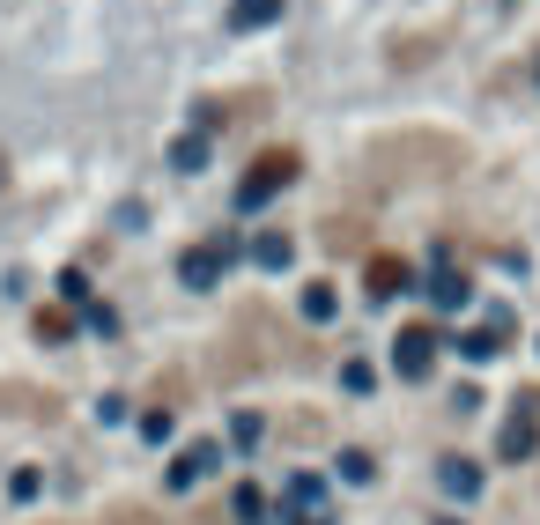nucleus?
Masks as SVG:
<instances>
[{
	"instance_id": "1",
	"label": "nucleus",
	"mask_w": 540,
	"mask_h": 525,
	"mask_svg": "<svg viewBox=\"0 0 540 525\" xmlns=\"http://www.w3.org/2000/svg\"><path fill=\"white\" fill-rule=\"evenodd\" d=\"M289 178H296V156H289V148H267V156H259L252 171H245V185H237V200H245V208H267V200L282 193Z\"/></svg>"
},
{
	"instance_id": "2",
	"label": "nucleus",
	"mask_w": 540,
	"mask_h": 525,
	"mask_svg": "<svg viewBox=\"0 0 540 525\" xmlns=\"http://www.w3.org/2000/svg\"><path fill=\"white\" fill-rule=\"evenodd\" d=\"M400 355H393V363H400V378H422V370H430L437 363V348H444V333L430 326V318H422V326H407L400 333V341H393Z\"/></svg>"
},
{
	"instance_id": "3",
	"label": "nucleus",
	"mask_w": 540,
	"mask_h": 525,
	"mask_svg": "<svg viewBox=\"0 0 540 525\" xmlns=\"http://www.w3.org/2000/svg\"><path fill=\"white\" fill-rule=\"evenodd\" d=\"M215 466H222V444H208V437H193V444H185V452L171 459V489H193V481H208Z\"/></svg>"
},
{
	"instance_id": "4",
	"label": "nucleus",
	"mask_w": 540,
	"mask_h": 525,
	"mask_svg": "<svg viewBox=\"0 0 540 525\" xmlns=\"http://www.w3.org/2000/svg\"><path fill=\"white\" fill-rule=\"evenodd\" d=\"M504 333H511V311H489V326H474L467 341H459V355H467V363H489V355H496V341H504Z\"/></svg>"
},
{
	"instance_id": "5",
	"label": "nucleus",
	"mask_w": 540,
	"mask_h": 525,
	"mask_svg": "<svg viewBox=\"0 0 540 525\" xmlns=\"http://www.w3.org/2000/svg\"><path fill=\"white\" fill-rule=\"evenodd\" d=\"M533 444H540V415L518 407V415L504 422V459H533Z\"/></svg>"
},
{
	"instance_id": "6",
	"label": "nucleus",
	"mask_w": 540,
	"mask_h": 525,
	"mask_svg": "<svg viewBox=\"0 0 540 525\" xmlns=\"http://www.w3.org/2000/svg\"><path fill=\"white\" fill-rule=\"evenodd\" d=\"M400 281H407L400 259H385V252H378V259H363V289H370V296H400Z\"/></svg>"
},
{
	"instance_id": "7",
	"label": "nucleus",
	"mask_w": 540,
	"mask_h": 525,
	"mask_svg": "<svg viewBox=\"0 0 540 525\" xmlns=\"http://www.w3.org/2000/svg\"><path fill=\"white\" fill-rule=\"evenodd\" d=\"M0 415H30V422H45V415H52V400H45V392H30V385H0Z\"/></svg>"
},
{
	"instance_id": "8",
	"label": "nucleus",
	"mask_w": 540,
	"mask_h": 525,
	"mask_svg": "<svg viewBox=\"0 0 540 525\" xmlns=\"http://www.w3.org/2000/svg\"><path fill=\"white\" fill-rule=\"evenodd\" d=\"M437 481H444V496H481V466L474 459H444Z\"/></svg>"
},
{
	"instance_id": "9",
	"label": "nucleus",
	"mask_w": 540,
	"mask_h": 525,
	"mask_svg": "<svg viewBox=\"0 0 540 525\" xmlns=\"http://www.w3.org/2000/svg\"><path fill=\"white\" fill-rule=\"evenodd\" d=\"M222 259H230L222 245H208V252H185V267H178V274H185V289H208V281L222 274Z\"/></svg>"
},
{
	"instance_id": "10",
	"label": "nucleus",
	"mask_w": 540,
	"mask_h": 525,
	"mask_svg": "<svg viewBox=\"0 0 540 525\" xmlns=\"http://www.w3.org/2000/svg\"><path fill=\"white\" fill-rule=\"evenodd\" d=\"M289 252H296V245H289L282 230H267V237H259V245H252V259H259V267H267V274H274V267H289Z\"/></svg>"
},
{
	"instance_id": "11",
	"label": "nucleus",
	"mask_w": 540,
	"mask_h": 525,
	"mask_svg": "<svg viewBox=\"0 0 540 525\" xmlns=\"http://www.w3.org/2000/svg\"><path fill=\"white\" fill-rule=\"evenodd\" d=\"M430 304H437V311H459V304H467V281H459V274H437V281H430Z\"/></svg>"
},
{
	"instance_id": "12",
	"label": "nucleus",
	"mask_w": 540,
	"mask_h": 525,
	"mask_svg": "<svg viewBox=\"0 0 540 525\" xmlns=\"http://www.w3.org/2000/svg\"><path fill=\"white\" fill-rule=\"evenodd\" d=\"M274 8H282V0H237V8H230V23H237V30H252V23H274Z\"/></svg>"
},
{
	"instance_id": "13",
	"label": "nucleus",
	"mask_w": 540,
	"mask_h": 525,
	"mask_svg": "<svg viewBox=\"0 0 540 525\" xmlns=\"http://www.w3.org/2000/svg\"><path fill=\"white\" fill-rule=\"evenodd\" d=\"M171 163H178V171H200V163H208V141H200V134H185V141L171 148Z\"/></svg>"
},
{
	"instance_id": "14",
	"label": "nucleus",
	"mask_w": 540,
	"mask_h": 525,
	"mask_svg": "<svg viewBox=\"0 0 540 525\" xmlns=\"http://www.w3.org/2000/svg\"><path fill=\"white\" fill-rule=\"evenodd\" d=\"M319 496H326L319 481H289V511H319Z\"/></svg>"
},
{
	"instance_id": "15",
	"label": "nucleus",
	"mask_w": 540,
	"mask_h": 525,
	"mask_svg": "<svg viewBox=\"0 0 540 525\" xmlns=\"http://www.w3.org/2000/svg\"><path fill=\"white\" fill-rule=\"evenodd\" d=\"M304 318H311V326H326V318H333V289H311L304 296Z\"/></svg>"
},
{
	"instance_id": "16",
	"label": "nucleus",
	"mask_w": 540,
	"mask_h": 525,
	"mask_svg": "<svg viewBox=\"0 0 540 525\" xmlns=\"http://www.w3.org/2000/svg\"><path fill=\"white\" fill-rule=\"evenodd\" d=\"M341 474H348V481H370V474H378V459H370V452H348Z\"/></svg>"
},
{
	"instance_id": "17",
	"label": "nucleus",
	"mask_w": 540,
	"mask_h": 525,
	"mask_svg": "<svg viewBox=\"0 0 540 525\" xmlns=\"http://www.w3.org/2000/svg\"><path fill=\"white\" fill-rule=\"evenodd\" d=\"M104 525H156V518H148V511H111Z\"/></svg>"
},
{
	"instance_id": "18",
	"label": "nucleus",
	"mask_w": 540,
	"mask_h": 525,
	"mask_svg": "<svg viewBox=\"0 0 540 525\" xmlns=\"http://www.w3.org/2000/svg\"><path fill=\"white\" fill-rule=\"evenodd\" d=\"M304 525H333V518H304Z\"/></svg>"
},
{
	"instance_id": "19",
	"label": "nucleus",
	"mask_w": 540,
	"mask_h": 525,
	"mask_svg": "<svg viewBox=\"0 0 540 525\" xmlns=\"http://www.w3.org/2000/svg\"><path fill=\"white\" fill-rule=\"evenodd\" d=\"M437 525H459V518H437Z\"/></svg>"
}]
</instances>
